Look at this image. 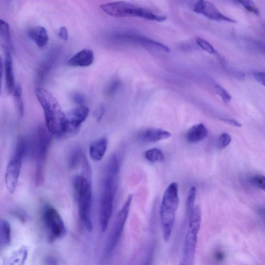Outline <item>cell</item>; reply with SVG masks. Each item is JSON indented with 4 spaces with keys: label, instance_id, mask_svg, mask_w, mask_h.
<instances>
[{
    "label": "cell",
    "instance_id": "6da1fadb",
    "mask_svg": "<svg viewBox=\"0 0 265 265\" xmlns=\"http://www.w3.org/2000/svg\"><path fill=\"white\" fill-rule=\"evenodd\" d=\"M35 94L43 109L46 128L52 134L63 138L67 127V116L57 99L48 91L38 88Z\"/></svg>",
    "mask_w": 265,
    "mask_h": 265
},
{
    "label": "cell",
    "instance_id": "7a4b0ae2",
    "mask_svg": "<svg viewBox=\"0 0 265 265\" xmlns=\"http://www.w3.org/2000/svg\"><path fill=\"white\" fill-rule=\"evenodd\" d=\"M73 188L80 219L86 230L91 232L93 230V223L91 217L92 187L90 178L83 174L76 176L73 181Z\"/></svg>",
    "mask_w": 265,
    "mask_h": 265
},
{
    "label": "cell",
    "instance_id": "3957f363",
    "mask_svg": "<svg viewBox=\"0 0 265 265\" xmlns=\"http://www.w3.org/2000/svg\"><path fill=\"white\" fill-rule=\"evenodd\" d=\"M51 135L47 129L39 126L31 142V147L35 161L34 179L37 186L41 185L44 181L45 164L51 144Z\"/></svg>",
    "mask_w": 265,
    "mask_h": 265
},
{
    "label": "cell",
    "instance_id": "277c9868",
    "mask_svg": "<svg viewBox=\"0 0 265 265\" xmlns=\"http://www.w3.org/2000/svg\"><path fill=\"white\" fill-rule=\"evenodd\" d=\"M179 204L178 185L172 182L163 195L160 210L163 237L166 242L171 238Z\"/></svg>",
    "mask_w": 265,
    "mask_h": 265
},
{
    "label": "cell",
    "instance_id": "5b68a950",
    "mask_svg": "<svg viewBox=\"0 0 265 265\" xmlns=\"http://www.w3.org/2000/svg\"><path fill=\"white\" fill-rule=\"evenodd\" d=\"M29 142L24 136H19L17 140L14 153L10 158L6 172L5 181L8 191L13 194L15 191L22 163L29 148Z\"/></svg>",
    "mask_w": 265,
    "mask_h": 265
},
{
    "label": "cell",
    "instance_id": "8992f818",
    "mask_svg": "<svg viewBox=\"0 0 265 265\" xmlns=\"http://www.w3.org/2000/svg\"><path fill=\"white\" fill-rule=\"evenodd\" d=\"M100 9L107 14L115 17H138L158 22L167 19L144 8L125 2H118L101 5Z\"/></svg>",
    "mask_w": 265,
    "mask_h": 265
},
{
    "label": "cell",
    "instance_id": "52a82bcc",
    "mask_svg": "<svg viewBox=\"0 0 265 265\" xmlns=\"http://www.w3.org/2000/svg\"><path fill=\"white\" fill-rule=\"evenodd\" d=\"M189 225L182 249L181 264L192 265L195 259L197 238L201 225V211L195 205L189 216Z\"/></svg>",
    "mask_w": 265,
    "mask_h": 265
},
{
    "label": "cell",
    "instance_id": "ba28073f",
    "mask_svg": "<svg viewBox=\"0 0 265 265\" xmlns=\"http://www.w3.org/2000/svg\"><path fill=\"white\" fill-rule=\"evenodd\" d=\"M43 220L49 243H52L66 235L67 230L64 221L54 207L48 205L44 207Z\"/></svg>",
    "mask_w": 265,
    "mask_h": 265
},
{
    "label": "cell",
    "instance_id": "9c48e42d",
    "mask_svg": "<svg viewBox=\"0 0 265 265\" xmlns=\"http://www.w3.org/2000/svg\"><path fill=\"white\" fill-rule=\"evenodd\" d=\"M132 200L133 196L130 195L124 206L122 207L117 215L112 231L107 244L106 254L107 255H111L117 246L124 229Z\"/></svg>",
    "mask_w": 265,
    "mask_h": 265
},
{
    "label": "cell",
    "instance_id": "30bf717a",
    "mask_svg": "<svg viewBox=\"0 0 265 265\" xmlns=\"http://www.w3.org/2000/svg\"><path fill=\"white\" fill-rule=\"evenodd\" d=\"M90 113L89 109L84 105L71 110L67 116V127L63 138H68L77 135L81 125L86 120Z\"/></svg>",
    "mask_w": 265,
    "mask_h": 265
},
{
    "label": "cell",
    "instance_id": "8fae6325",
    "mask_svg": "<svg viewBox=\"0 0 265 265\" xmlns=\"http://www.w3.org/2000/svg\"><path fill=\"white\" fill-rule=\"evenodd\" d=\"M193 11L216 21L236 23L234 20L223 15L213 4L206 0H198L194 6Z\"/></svg>",
    "mask_w": 265,
    "mask_h": 265
},
{
    "label": "cell",
    "instance_id": "7c38bea8",
    "mask_svg": "<svg viewBox=\"0 0 265 265\" xmlns=\"http://www.w3.org/2000/svg\"><path fill=\"white\" fill-rule=\"evenodd\" d=\"M116 38L118 39L125 40V41L133 42L140 43L142 45L154 46L164 50L167 52H170V48L165 44H163L149 38L141 36L135 33H118L115 35Z\"/></svg>",
    "mask_w": 265,
    "mask_h": 265
},
{
    "label": "cell",
    "instance_id": "4fadbf2b",
    "mask_svg": "<svg viewBox=\"0 0 265 265\" xmlns=\"http://www.w3.org/2000/svg\"><path fill=\"white\" fill-rule=\"evenodd\" d=\"M5 60L4 65L2 61V71L4 70L6 86L8 93H13L16 85L14 73L12 57L10 49H6Z\"/></svg>",
    "mask_w": 265,
    "mask_h": 265
},
{
    "label": "cell",
    "instance_id": "5bb4252c",
    "mask_svg": "<svg viewBox=\"0 0 265 265\" xmlns=\"http://www.w3.org/2000/svg\"><path fill=\"white\" fill-rule=\"evenodd\" d=\"M94 59L93 51L84 49L73 56L68 61V64L73 67H88L93 63Z\"/></svg>",
    "mask_w": 265,
    "mask_h": 265
},
{
    "label": "cell",
    "instance_id": "9a60e30c",
    "mask_svg": "<svg viewBox=\"0 0 265 265\" xmlns=\"http://www.w3.org/2000/svg\"><path fill=\"white\" fill-rule=\"evenodd\" d=\"M108 147V140L101 137L93 141L90 145L89 153L92 160L95 162L100 161L104 156Z\"/></svg>",
    "mask_w": 265,
    "mask_h": 265
},
{
    "label": "cell",
    "instance_id": "2e32d148",
    "mask_svg": "<svg viewBox=\"0 0 265 265\" xmlns=\"http://www.w3.org/2000/svg\"><path fill=\"white\" fill-rule=\"evenodd\" d=\"M139 138L142 141L154 143L171 137V134L168 131L161 129H149L141 132Z\"/></svg>",
    "mask_w": 265,
    "mask_h": 265
},
{
    "label": "cell",
    "instance_id": "e0dca14e",
    "mask_svg": "<svg viewBox=\"0 0 265 265\" xmlns=\"http://www.w3.org/2000/svg\"><path fill=\"white\" fill-rule=\"evenodd\" d=\"M28 34L38 48L43 49L47 46L49 37L47 30L44 27L41 26L31 27L28 30Z\"/></svg>",
    "mask_w": 265,
    "mask_h": 265
},
{
    "label": "cell",
    "instance_id": "ac0fdd59",
    "mask_svg": "<svg viewBox=\"0 0 265 265\" xmlns=\"http://www.w3.org/2000/svg\"><path fill=\"white\" fill-rule=\"evenodd\" d=\"M208 135V131L205 126L202 124L192 127L187 132L186 139L191 144L197 143L205 139Z\"/></svg>",
    "mask_w": 265,
    "mask_h": 265
},
{
    "label": "cell",
    "instance_id": "d6986e66",
    "mask_svg": "<svg viewBox=\"0 0 265 265\" xmlns=\"http://www.w3.org/2000/svg\"><path fill=\"white\" fill-rule=\"evenodd\" d=\"M57 56L52 53L40 65L37 72V82L42 83L56 63Z\"/></svg>",
    "mask_w": 265,
    "mask_h": 265
},
{
    "label": "cell",
    "instance_id": "ffe728a7",
    "mask_svg": "<svg viewBox=\"0 0 265 265\" xmlns=\"http://www.w3.org/2000/svg\"><path fill=\"white\" fill-rule=\"evenodd\" d=\"M11 242V228L10 223L6 220L0 222V248L8 247Z\"/></svg>",
    "mask_w": 265,
    "mask_h": 265
},
{
    "label": "cell",
    "instance_id": "44dd1931",
    "mask_svg": "<svg viewBox=\"0 0 265 265\" xmlns=\"http://www.w3.org/2000/svg\"><path fill=\"white\" fill-rule=\"evenodd\" d=\"M13 94L16 110L19 117L22 118L24 115L25 109L22 86L19 84L16 85Z\"/></svg>",
    "mask_w": 265,
    "mask_h": 265
},
{
    "label": "cell",
    "instance_id": "7402d4cb",
    "mask_svg": "<svg viewBox=\"0 0 265 265\" xmlns=\"http://www.w3.org/2000/svg\"><path fill=\"white\" fill-rule=\"evenodd\" d=\"M0 34L5 42L6 49H10L11 46V36L10 26L5 20L0 22Z\"/></svg>",
    "mask_w": 265,
    "mask_h": 265
},
{
    "label": "cell",
    "instance_id": "603a6c76",
    "mask_svg": "<svg viewBox=\"0 0 265 265\" xmlns=\"http://www.w3.org/2000/svg\"><path fill=\"white\" fill-rule=\"evenodd\" d=\"M145 157L149 162L155 163L165 160V155L159 149L153 148L149 149L145 153Z\"/></svg>",
    "mask_w": 265,
    "mask_h": 265
},
{
    "label": "cell",
    "instance_id": "cb8c5ba5",
    "mask_svg": "<svg viewBox=\"0 0 265 265\" xmlns=\"http://www.w3.org/2000/svg\"><path fill=\"white\" fill-rule=\"evenodd\" d=\"M83 154L79 149H75L72 152L69 161V167L71 169H74L81 164Z\"/></svg>",
    "mask_w": 265,
    "mask_h": 265
},
{
    "label": "cell",
    "instance_id": "d4e9b609",
    "mask_svg": "<svg viewBox=\"0 0 265 265\" xmlns=\"http://www.w3.org/2000/svg\"><path fill=\"white\" fill-rule=\"evenodd\" d=\"M196 195V189L195 187H192L189 191L186 201V211L189 216L195 207V201Z\"/></svg>",
    "mask_w": 265,
    "mask_h": 265
},
{
    "label": "cell",
    "instance_id": "484cf974",
    "mask_svg": "<svg viewBox=\"0 0 265 265\" xmlns=\"http://www.w3.org/2000/svg\"><path fill=\"white\" fill-rule=\"evenodd\" d=\"M248 11L256 16L259 15V11L253 0H235Z\"/></svg>",
    "mask_w": 265,
    "mask_h": 265
},
{
    "label": "cell",
    "instance_id": "4316f807",
    "mask_svg": "<svg viewBox=\"0 0 265 265\" xmlns=\"http://www.w3.org/2000/svg\"><path fill=\"white\" fill-rule=\"evenodd\" d=\"M121 86V81L117 79H114L107 86L105 90V94L108 97L113 96L118 91Z\"/></svg>",
    "mask_w": 265,
    "mask_h": 265
},
{
    "label": "cell",
    "instance_id": "83f0119b",
    "mask_svg": "<svg viewBox=\"0 0 265 265\" xmlns=\"http://www.w3.org/2000/svg\"><path fill=\"white\" fill-rule=\"evenodd\" d=\"M196 43L202 50L208 54L213 55L216 53V50L214 46L206 40L198 37L196 38Z\"/></svg>",
    "mask_w": 265,
    "mask_h": 265
},
{
    "label": "cell",
    "instance_id": "f1b7e54d",
    "mask_svg": "<svg viewBox=\"0 0 265 265\" xmlns=\"http://www.w3.org/2000/svg\"><path fill=\"white\" fill-rule=\"evenodd\" d=\"M232 137L230 135L227 133L221 134L218 139V147L222 149L228 147L231 143Z\"/></svg>",
    "mask_w": 265,
    "mask_h": 265
},
{
    "label": "cell",
    "instance_id": "f546056e",
    "mask_svg": "<svg viewBox=\"0 0 265 265\" xmlns=\"http://www.w3.org/2000/svg\"><path fill=\"white\" fill-rule=\"evenodd\" d=\"M253 185L258 189L265 192V176L261 175H256L251 178Z\"/></svg>",
    "mask_w": 265,
    "mask_h": 265
},
{
    "label": "cell",
    "instance_id": "4dcf8cb0",
    "mask_svg": "<svg viewBox=\"0 0 265 265\" xmlns=\"http://www.w3.org/2000/svg\"><path fill=\"white\" fill-rule=\"evenodd\" d=\"M215 92L219 95L222 100L226 103H229L232 99V97L229 93L219 85L215 87Z\"/></svg>",
    "mask_w": 265,
    "mask_h": 265
},
{
    "label": "cell",
    "instance_id": "1f68e13d",
    "mask_svg": "<svg viewBox=\"0 0 265 265\" xmlns=\"http://www.w3.org/2000/svg\"><path fill=\"white\" fill-rule=\"evenodd\" d=\"M253 76L257 82L265 87V73L261 72H256L253 74Z\"/></svg>",
    "mask_w": 265,
    "mask_h": 265
},
{
    "label": "cell",
    "instance_id": "d6a6232c",
    "mask_svg": "<svg viewBox=\"0 0 265 265\" xmlns=\"http://www.w3.org/2000/svg\"><path fill=\"white\" fill-rule=\"evenodd\" d=\"M73 99L74 102L80 105H83L85 102V97L80 93H76L73 96Z\"/></svg>",
    "mask_w": 265,
    "mask_h": 265
},
{
    "label": "cell",
    "instance_id": "836d02e7",
    "mask_svg": "<svg viewBox=\"0 0 265 265\" xmlns=\"http://www.w3.org/2000/svg\"><path fill=\"white\" fill-rule=\"evenodd\" d=\"M59 36L64 40H68L69 38V32L66 27H62L60 28L59 32Z\"/></svg>",
    "mask_w": 265,
    "mask_h": 265
},
{
    "label": "cell",
    "instance_id": "e575fe53",
    "mask_svg": "<svg viewBox=\"0 0 265 265\" xmlns=\"http://www.w3.org/2000/svg\"><path fill=\"white\" fill-rule=\"evenodd\" d=\"M222 121L230 126L236 127H241L242 125L239 123V122L233 119H222Z\"/></svg>",
    "mask_w": 265,
    "mask_h": 265
},
{
    "label": "cell",
    "instance_id": "d590c367",
    "mask_svg": "<svg viewBox=\"0 0 265 265\" xmlns=\"http://www.w3.org/2000/svg\"><path fill=\"white\" fill-rule=\"evenodd\" d=\"M105 113V108L103 106L99 107L96 111V119L98 122H99L102 119Z\"/></svg>",
    "mask_w": 265,
    "mask_h": 265
},
{
    "label": "cell",
    "instance_id": "8d00e7d4",
    "mask_svg": "<svg viewBox=\"0 0 265 265\" xmlns=\"http://www.w3.org/2000/svg\"><path fill=\"white\" fill-rule=\"evenodd\" d=\"M14 215L17 217L20 221L25 222L26 221V218L24 217V215L20 214V213L15 212Z\"/></svg>",
    "mask_w": 265,
    "mask_h": 265
}]
</instances>
